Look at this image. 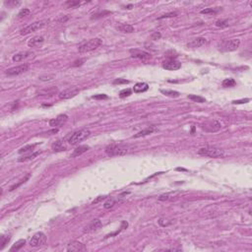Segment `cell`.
Returning <instances> with one entry per match:
<instances>
[{
    "label": "cell",
    "instance_id": "6da1fadb",
    "mask_svg": "<svg viewBox=\"0 0 252 252\" xmlns=\"http://www.w3.org/2000/svg\"><path fill=\"white\" fill-rule=\"evenodd\" d=\"M198 155L208 158H222L225 156L224 150L215 146H206L198 150Z\"/></svg>",
    "mask_w": 252,
    "mask_h": 252
},
{
    "label": "cell",
    "instance_id": "7a4b0ae2",
    "mask_svg": "<svg viewBox=\"0 0 252 252\" xmlns=\"http://www.w3.org/2000/svg\"><path fill=\"white\" fill-rule=\"evenodd\" d=\"M102 44H103V40L100 39H98V37H96V39H92L90 40L86 41V43L80 44L78 47V51L81 53L90 52V51H93V50L100 47Z\"/></svg>",
    "mask_w": 252,
    "mask_h": 252
},
{
    "label": "cell",
    "instance_id": "3957f363",
    "mask_svg": "<svg viewBox=\"0 0 252 252\" xmlns=\"http://www.w3.org/2000/svg\"><path fill=\"white\" fill-rule=\"evenodd\" d=\"M128 152L127 146L122 144H110L106 148V154L110 157L123 156Z\"/></svg>",
    "mask_w": 252,
    "mask_h": 252
},
{
    "label": "cell",
    "instance_id": "277c9868",
    "mask_svg": "<svg viewBox=\"0 0 252 252\" xmlns=\"http://www.w3.org/2000/svg\"><path fill=\"white\" fill-rule=\"evenodd\" d=\"M239 44H240V40L238 39H233V40H222V43L218 45L219 47V50L222 52H230V51H234L239 47Z\"/></svg>",
    "mask_w": 252,
    "mask_h": 252
},
{
    "label": "cell",
    "instance_id": "5b68a950",
    "mask_svg": "<svg viewBox=\"0 0 252 252\" xmlns=\"http://www.w3.org/2000/svg\"><path fill=\"white\" fill-rule=\"evenodd\" d=\"M49 23V20H41V21H37V22H35L31 25H29V26L25 27L24 29L20 31V33L22 36H26L28 33H33V32H37L40 30V29H43L44 27H45Z\"/></svg>",
    "mask_w": 252,
    "mask_h": 252
},
{
    "label": "cell",
    "instance_id": "8992f818",
    "mask_svg": "<svg viewBox=\"0 0 252 252\" xmlns=\"http://www.w3.org/2000/svg\"><path fill=\"white\" fill-rule=\"evenodd\" d=\"M90 134H91L90 130H88V129L79 130V131L73 133L72 135L70 136L68 142H69V144H71V145H77L78 143L82 142L83 140H85L86 138L89 137Z\"/></svg>",
    "mask_w": 252,
    "mask_h": 252
},
{
    "label": "cell",
    "instance_id": "52a82bcc",
    "mask_svg": "<svg viewBox=\"0 0 252 252\" xmlns=\"http://www.w3.org/2000/svg\"><path fill=\"white\" fill-rule=\"evenodd\" d=\"M45 243H47V236H45V234L44 233H41V232L33 234V236L30 240V245L33 246V247H37V246L44 245Z\"/></svg>",
    "mask_w": 252,
    "mask_h": 252
},
{
    "label": "cell",
    "instance_id": "ba28073f",
    "mask_svg": "<svg viewBox=\"0 0 252 252\" xmlns=\"http://www.w3.org/2000/svg\"><path fill=\"white\" fill-rule=\"evenodd\" d=\"M222 125L219 121L217 120H210V121H207V122H205L202 126V128L205 132L207 133H215V132H218L219 130L221 129Z\"/></svg>",
    "mask_w": 252,
    "mask_h": 252
},
{
    "label": "cell",
    "instance_id": "9c48e42d",
    "mask_svg": "<svg viewBox=\"0 0 252 252\" xmlns=\"http://www.w3.org/2000/svg\"><path fill=\"white\" fill-rule=\"evenodd\" d=\"M28 69H29L28 64H21L19 66L12 67V68L7 69L5 73H6V75H8V76H17V75L25 73L26 71H28Z\"/></svg>",
    "mask_w": 252,
    "mask_h": 252
},
{
    "label": "cell",
    "instance_id": "30bf717a",
    "mask_svg": "<svg viewBox=\"0 0 252 252\" xmlns=\"http://www.w3.org/2000/svg\"><path fill=\"white\" fill-rule=\"evenodd\" d=\"M163 68L170 71H175L181 68V63L173 59V58H170V59L163 62Z\"/></svg>",
    "mask_w": 252,
    "mask_h": 252
},
{
    "label": "cell",
    "instance_id": "8fae6325",
    "mask_svg": "<svg viewBox=\"0 0 252 252\" xmlns=\"http://www.w3.org/2000/svg\"><path fill=\"white\" fill-rule=\"evenodd\" d=\"M79 94V89L76 87H72V88H68L64 91H62L59 93V98L61 100H68L71 98H74Z\"/></svg>",
    "mask_w": 252,
    "mask_h": 252
},
{
    "label": "cell",
    "instance_id": "7c38bea8",
    "mask_svg": "<svg viewBox=\"0 0 252 252\" xmlns=\"http://www.w3.org/2000/svg\"><path fill=\"white\" fill-rule=\"evenodd\" d=\"M130 54L133 58H138L141 60H148L151 59V54L147 51H142L139 49H130Z\"/></svg>",
    "mask_w": 252,
    "mask_h": 252
},
{
    "label": "cell",
    "instance_id": "4fadbf2b",
    "mask_svg": "<svg viewBox=\"0 0 252 252\" xmlns=\"http://www.w3.org/2000/svg\"><path fill=\"white\" fill-rule=\"evenodd\" d=\"M67 119H68V116L66 114H59L56 118H52L49 120V125L51 127H60L63 124H65Z\"/></svg>",
    "mask_w": 252,
    "mask_h": 252
},
{
    "label": "cell",
    "instance_id": "5bb4252c",
    "mask_svg": "<svg viewBox=\"0 0 252 252\" xmlns=\"http://www.w3.org/2000/svg\"><path fill=\"white\" fill-rule=\"evenodd\" d=\"M84 250H86V246L79 241H72L69 243L68 246H67V251L80 252V251H84Z\"/></svg>",
    "mask_w": 252,
    "mask_h": 252
},
{
    "label": "cell",
    "instance_id": "9a60e30c",
    "mask_svg": "<svg viewBox=\"0 0 252 252\" xmlns=\"http://www.w3.org/2000/svg\"><path fill=\"white\" fill-rule=\"evenodd\" d=\"M102 222H100V219H95L93 222H91L86 228V229L84 230V233H92V232H96V230H98L99 229L102 228Z\"/></svg>",
    "mask_w": 252,
    "mask_h": 252
},
{
    "label": "cell",
    "instance_id": "2e32d148",
    "mask_svg": "<svg viewBox=\"0 0 252 252\" xmlns=\"http://www.w3.org/2000/svg\"><path fill=\"white\" fill-rule=\"evenodd\" d=\"M33 55V52L22 51V52H19V53L15 54L12 59H13V61H15V62H21V61H23L24 59H27V58L31 57Z\"/></svg>",
    "mask_w": 252,
    "mask_h": 252
},
{
    "label": "cell",
    "instance_id": "e0dca14e",
    "mask_svg": "<svg viewBox=\"0 0 252 252\" xmlns=\"http://www.w3.org/2000/svg\"><path fill=\"white\" fill-rule=\"evenodd\" d=\"M205 44H206V39H204V37H196V39L189 41L187 44V47L191 48H196V47H202Z\"/></svg>",
    "mask_w": 252,
    "mask_h": 252
},
{
    "label": "cell",
    "instance_id": "ac0fdd59",
    "mask_svg": "<svg viewBox=\"0 0 252 252\" xmlns=\"http://www.w3.org/2000/svg\"><path fill=\"white\" fill-rule=\"evenodd\" d=\"M179 191H174V192H170V193H166V194H163L159 197V201H173L175 200L179 195Z\"/></svg>",
    "mask_w": 252,
    "mask_h": 252
},
{
    "label": "cell",
    "instance_id": "d6986e66",
    "mask_svg": "<svg viewBox=\"0 0 252 252\" xmlns=\"http://www.w3.org/2000/svg\"><path fill=\"white\" fill-rule=\"evenodd\" d=\"M89 150H90V147L87 146V145L79 146L73 151V153L71 154V158H76V157L81 156V155H83L84 153H86L87 151H89Z\"/></svg>",
    "mask_w": 252,
    "mask_h": 252
},
{
    "label": "cell",
    "instance_id": "ffe728a7",
    "mask_svg": "<svg viewBox=\"0 0 252 252\" xmlns=\"http://www.w3.org/2000/svg\"><path fill=\"white\" fill-rule=\"evenodd\" d=\"M44 41V37L41 36H37V37H33V39H31L30 40L28 41V45L30 47H39L41 44H43Z\"/></svg>",
    "mask_w": 252,
    "mask_h": 252
},
{
    "label": "cell",
    "instance_id": "44dd1931",
    "mask_svg": "<svg viewBox=\"0 0 252 252\" xmlns=\"http://www.w3.org/2000/svg\"><path fill=\"white\" fill-rule=\"evenodd\" d=\"M155 130H156V127H155V126H150V127L146 128L144 130H142V131H140V132H138L133 137L134 138H140V137H144V136H147V135H150V134H152L155 131Z\"/></svg>",
    "mask_w": 252,
    "mask_h": 252
},
{
    "label": "cell",
    "instance_id": "7402d4cb",
    "mask_svg": "<svg viewBox=\"0 0 252 252\" xmlns=\"http://www.w3.org/2000/svg\"><path fill=\"white\" fill-rule=\"evenodd\" d=\"M148 89H149V85L147 83H137L133 87V91L135 93H144V92L148 91Z\"/></svg>",
    "mask_w": 252,
    "mask_h": 252
},
{
    "label": "cell",
    "instance_id": "603a6c76",
    "mask_svg": "<svg viewBox=\"0 0 252 252\" xmlns=\"http://www.w3.org/2000/svg\"><path fill=\"white\" fill-rule=\"evenodd\" d=\"M57 93V88L55 87H50L48 89H44L39 92V95L40 96H51L53 95H55Z\"/></svg>",
    "mask_w": 252,
    "mask_h": 252
},
{
    "label": "cell",
    "instance_id": "cb8c5ba5",
    "mask_svg": "<svg viewBox=\"0 0 252 252\" xmlns=\"http://www.w3.org/2000/svg\"><path fill=\"white\" fill-rule=\"evenodd\" d=\"M52 150L54 152H62V151H65L66 150V146L63 144L62 141H56L55 143H53L52 146H51Z\"/></svg>",
    "mask_w": 252,
    "mask_h": 252
},
{
    "label": "cell",
    "instance_id": "d4e9b609",
    "mask_svg": "<svg viewBox=\"0 0 252 252\" xmlns=\"http://www.w3.org/2000/svg\"><path fill=\"white\" fill-rule=\"evenodd\" d=\"M117 30L122 32V33H133L134 32V27L128 24H121L117 27Z\"/></svg>",
    "mask_w": 252,
    "mask_h": 252
},
{
    "label": "cell",
    "instance_id": "484cf974",
    "mask_svg": "<svg viewBox=\"0 0 252 252\" xmlns=\"http://www.w3.org/2000/svg\"><path fill=\"white\" fill-rule=\"evenodd\" d=\"M25 244H26V240H25V239H19V240L16 241L15 244H13V246L10 248V251H18L22 248Z\"/></svg>",
    "mask_w": 252,
    "mask_h": 252
},
{
    "label": "cell",
    "instance_id": "4316f807",
    "mask_svg": "<svg viewBox=\"0 0 252 252\" xmlns=\"http://www.w3.org/2000/svg\"><path fill=\"white\" fill-rule=\"evenodd\" d=\"M161 93L166 96H170V98H178L179 96L178 92L173 90H161Z\"/></svg>",
    "mask_w": 252,
    "mask_h": 252
},
{
    "label": "cell",
    "instance_id": "83f0119b",
    "mask_svg": "<svg viewBox=\"0 0 252 252\" xmlns=\"http://www.w3.org/2000/svg\"><path fill=\"white\" fill-rule=\"evenodd\" d=\"M236 85V82L234 81V79H233V78H228V79H225L224 81H222V87H225V88L234 87Z\"/></svg>",
    "mask_w": 252,
    "mask_h": 252
},
{
    "label": "cell",
    "instance_id": "f1b7e54d",
    "mask_svg": "<svg viewBox=\"0 0 252 252\" xmlns=\"http://www.w3.org/2000/svg\"><path fill=\"white\" fill-rule=\"evenodd\" d=\"M10 239H11V236H10V234H8V236H2L1 238H0V250H2L4 247L6 246V244L8 242L10 241Z\"/></svg>",
    "mask_w": 252,
    "mask_h": 252
},
{
    "label": "cell",
    "instance_id": "f546056e",
    "mask_svg": "<svg viewBox=\"0 0 252 252\" xmlns=\"http://www.w3.org/2000/svg\"><path fill=\"white\" fill-rule=\"evenodd\" d=\"M37 144H33V145H27V146H25L23 147V148H21L19 150V154H23V153H28V152H33V149L36 148V146Z\"/></svg>",
    "mask_w": 252,
    "mask_h": 252
},
{
    "label": "cell",
    "instance_id": "4dcf8cb0",
    "mask_svg": "<svg viewBox=\"0 0 252 252\" xmlns=\"http://www.w3.org/2000/svg\"><path fill=\"white\" fill-rule=\"evenodd\" d=\"M188 99L191 100H193V102H195V103H200L206 102L205 98H202V96H196V95H189V96H188Z\"/></svg>",
    "mask_w": 252,
    "mask_h": 252
},
{
    "label": "cell",
    "instance_id": "1f68e13d",
    "mask_svg": "<svg viewBox=\"0 0 252 252\" xmlns=\"http://www.w3.org/2000/svg\"><path fill=\"white\" fill-rule=\"evenodd\" d=\"M40 152H37V153H33L32 155H29V156H26V157H23V158H20L18 159V162L22 163V162H28V161H31V159H35L37 155H40Z\"/></svg>",
    "mask_w": 252,
    "mask_h": 252
},
{
    "label": "cell",
    "instance_id": "d6a6232c",
    "mask_svg": "<svg viewBox=\"0 0 252 252\" xmlns=\"http://www.w3.org/2000/svg\"><path fill=\"white\" fill-rule=\"evenodd\" d=\"M63 5H64L66 8H76L77 6L81 5V2L80 1H66Z\"/></svg>",
    "mask_w": 252,
    "mask_h": 252
},
{
    "label": "cell",
    "instance_id": "836d02e7",
    "mask_svg": "<svg viewBox=\"0 0 252 252\" xmlns=\"http://www.w3.org/2000/svg\"><path fill=\"white\" fill-rule=\"evenodd\" d=\"M128 226V222H125V221H123L122 222V225H121V226H120V229L119 230H117V232H115L114 233H110V234H107V236H106V238H107V237H110V236H116L117 233H119L121 230H122L123 229H126Z\"/></svg>",
    "mask_w": 252,
    "mask_h": 252
},
{
    "label": "cell",
    "instance_id": "e575fe53",
    "mask_svg": "<svg viewBox=\"0 0 252 252\" xmlns=\"http://www.w3.org/2000/svg\"><path fill=\"white\" fill-rule=\"evenodd\" d=\"M220 9H215V8H207V9H204L201 11V14H205V15H208V14H217L218 12H219Z\"/></svg>",
    "mask_w": 252,
    "mask_h": 252
},
{
    "label": "cell",
    "instance_id": "d590c367",
    "mask_svg": "<svg viewBox=\"0 0 252 252\" xmlns=\"http://www.w3.org/2000/svg\"><path fill=\"white\" fill-rule=\"evenodd\" d=\"M115 202H116V201H115L114 199H113V198L108 199V200L107 201V202L103 204L104 209H110V208H112L113 206L115 205Z\"/></svg>",
    "mask_w": 252,
    "mask_h": 252
},
{
    "label": "cell",
    "instance_id": "8d00e7d4",
    "mask_svg": "<svg viewBox=\"0 0 252 252\" xmlns=\"http://www.w3.org/2000/svg\"><path fill=\"white\" fill-rule=\"evenodd\" d=\"M31 13V11L27 9V8H24V9L21 10L19 13H18V18L21 19V18H24V17H26V16H29Z\"/></svg>",
    "mask_w": 252,
    "mask_h": 252
},
{
    "label": "cell",
    "instance_id": "74e56055",
    "mask_svg": "<svg viewBox=\"0 0 252 252\" xmlns=\"http://www.w3.org/2000/svg\"><path fill=\"white\" fill-rule=\"evenodd\" d=\"M21 2L20 1H16V0H9V1H5V5L10 7V8H14L16 6L20 5Z\"/></svg>",
    "mask_w": 252,
    "mask_h": 252
},
{
    "label": "cell",
    "instance_id": "f35d334b",
    "mask_svg": "<svg viewBox=\"0 0 252 252\" xmlns=\"http://www.w3.org/2000/svg\"><path fill=\"white\" fill-rule=\"evenodd\" d=\"M131 93H132V91L130 89H124L122 91H120L119 96L121 99H124V98H126V96H129L130 95H131Z\"/></svg>",
    "mask_w": 252,
    "mask_h": 252
},
{
    "label": "cell",
    "instance_id": "ab89813d",
    "mask_svg": "<svg viewBox=\"0 0 252 252\" xmlns=\"http://www.w3.org/2000/svg\"><path fill=\"white\" fill-rule=\"evenodd\" d=\"M216 26L220 28H226L229 26V21L228 20H219L216 22Z\"/></svg>",
    "mask_w": 252,
    "mask_h": 252
},
{
    "label": "cell",
    "instance_id": "60d3db41",
    "mask_svg": "<svg viewBox=\"0 0 252 252\" xmlns=\"http://www.w3.org/2000/svg\"><path fill=\"white\" fill-rule=\"evenodd\" d=\"M54 77H55V75H54V74H51V75H44V76H40V81H50V80H52Z\"/></svg>",
    "mask_w": 252,
    "mask_h": 252
},
{
    "label": "cell",
    "instance_id": "b9f144b4",
    "mask_svg": "<svg viewBox=\"0 0 252 252\" xmlns=\"http://www.w3.org/2000/svg\"><path fill=\"white\" fill-rule=\"evenodd\" d=\"M28 178H29V175L27 176L26 178H24V179H22V180H21V181H20L19 183H17V184H14L13 186H11V187H10V191H13V190H15L16 188H18V187H19V186L21 185V184H22V183H24L25 181H26V180H28Z\"/></svg>",
    "mask_w": 252,
    "mask_h": 252
},
{
    "label": "cell",
    "instance_id": "7bdbcfd3",
    "mask_svg": "<svg viewBox=\"0 0 252 252\" xmlns=\"http://www.w3.org/2000/svg\"><path fill=\"white\" fill-rule=\"evenodd\" d=\"M177 16V14L174 13V12H170V13H167V14H165V15H163L161 17H159V20H161V19H163V18H171V17H176Z\"/></svg>",
    "mask_w": 252,
    "mask_h": 252
},
{
    "label": "cell",
    "instance_id": "ee69618b",
    "mask_svg": "<svg viewBox=\"0 0 252 252\" xmlns=\"http://www.w3.org/2000/svg\"><path fill=\"white\" fill-rule=\"evenodd\" d=\"M159 226H170L171 222L170 221L166 220V219H159Z\"/></svg>",
    "mask_w": 252,
    "mask_h": 252
},
{
    "label": "cell",
    "instance_id": "f6af8a7d",
    "mask_svg": "<svg viewBox=\"0 0 252 252\" xmlns=\"http://www.w3.org/2000/svg\"><path fill=\"white\" fill-rule=\"evenodd\" d=\"M92 98L95 99V100H106V99H108V96L107 95H104V94H99V95L93 96Z\"/></svg>",
    "mask_w": 252,
    "mask_h": 252
},
{
    "label": "cell",
    "instance_id": "bcb514c9",
    "mask_svg": "<svg viewBox=\"0 0 252 252\" xmlns=\"http://www.w3.org/2000/svg\"><path fill=\"white\" fill-rule=\"evenodd\" d=\"M128 83H129L128 80H125V79H116L113 81V84H114V85H117V84H118V85H120V84H128Z\"/></svg>",
    "mask_w": 252,
    "mask_h": 252
},
{
    "label": "cell",
    "instance_id": "7dc6e473",
    "mask_svg": "<svg viewBox=\"0 0 252 252\" xmlns=\"http://www.w3.org/2000/svg\"><path fill=\"white\" fill-rule=\"evenodd\" d=\"M161 37H162L161 33H159V32H156V33H154L152 36H151V39H152L153 40H158L161 39Z\"/></svg>",
    "mask_w": 252,
    "mask_h": 252
},
{
    "label": "cell",
    "instance_id": "c3c4849f",
    "mask_svg": "<svg viewBox=\"0 0 252 252\" xmlns=\"http://www.w3.org/2000/svg\"><path fill=\"white\" fill-rule=\"evenodd\" d=\"M249 102V99H245V100H233V103L234 104H239V103H246Z\"/></svg>",
    "mask_w": 252,
    "mask_h": 252
},
{
    "label": "cell",
    "instance_id": "681fc988",
    "mask_svg": "<svg viewBox=\"0 0 252 252\" xmlns=\"http://www.w3.org/2000/svg\"><path fill=\"white\" fill-rule=\"evenodd\" d=\"M106 198H107L106 196H100L98 199H96L95 201H93V204H96V203H99L100 201H102V200H104V199H106Z\"/></svg>",
    "mask_w": 252,
    "mask_h": 252
},
{
    "label": "cell",
    "instance_id": "f907efd6",
    "mask_svg": "<svg viewBox=\"0 0 252 252\" xmlns=\"http://www.w3.org/2000/svg\"><path fill=\"white\" fill-rule=\"evenodd\" d=\"M67 20H68V17H66V18H61V19L59 20V22H63V23H64V22H66Z\"/></svg>",
    "mask_w": 252,
    "mask_h": 252
},
{
    "label": "cell",
    "instance_id": "816d5d0a",
    "mask_svg": "<svg viewBox=\"0 0 252 252\" xmlns=\"http://www.w3.org/2000/svg\"><path fill=\"white\" fill-rule=\"evenodd\" d=\"M132 7H133V5H131V4H130V5L127 6V9H132Z\"/></svg>",
    "mask_w": 252,
    "mask_h": 252
}]
</instances>
